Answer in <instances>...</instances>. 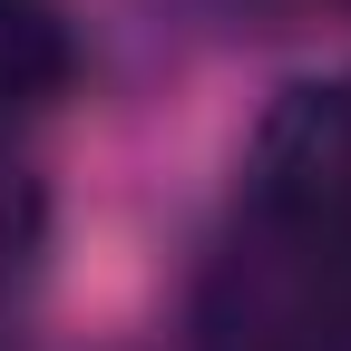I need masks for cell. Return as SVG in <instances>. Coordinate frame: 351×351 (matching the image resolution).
I'll return each instance as SVG.
<instances>
[{
  "mask_svg": "<svg viewBox=\"0 0 351 351\" xmlns=\"http://www.w3.org/2000/svg\"><path fill=\"white\" fill-rule=\"evenodd\" d=\"M244 186H254V225L283 234H351V78H293L274 88L254 147H244Z\"/></svg>",
  "mask_w": 351,
  "mask_h": 351,
  "instance_id": "cell-1",
  "label": "cell"
},
{
  "mask_svg": "<svg viewBox=\"0 0 351 351\" xmlns=\"http://www.w3.org/2000/svg\"><path fill=\"white\" fill-rule=\"evenodd\" d=\"M78 88V20L59 0H0V127Z\"/></svg>",
  "mask_w": 351,
  "mask_h": 351,
  "instance_id": "cell-2",
  "label": "cell"
},
{
  "mask_svg": "<svg viewBox=\"0 0 351 351\" xmlns=\"http://www.w3.org/2000/svg\"><path fill=\"white\" fill-rule=\"evenodd\" d=\"M39 244H49V186L0 147V293L10 283H29V263H39Z\"/></svg>",
  "mask_w": 351,
  "mask_h": 351,
  "instance_id": "cell-3",
  "label": "cell"
}]
</instances>
